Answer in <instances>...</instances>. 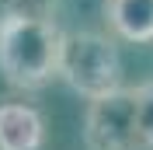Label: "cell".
Wrapping results in <instances>:
<instances>
[{
  "instance_id": "7",
  "label": "cell",
  "mask_w": 153,
  "mask_h": 150,
  "mask_svg": "<svg viewBox=\"0 0 153 150\" xmlns=\"http://www.w3.org/2000/svg\"><path fill=\"white\" fill-rule=\"evenodd\" d=\"M21 14L49 18V0H0V28H4L10 18H21Z\"/></svg>"
},
{
  "instance_id": "4",
  "label": "cell",
  "mask_w": 153,
  "mask_h": 150,
  "mask_svg": "<svg viewBox=\"0 0 153 150\" xmlns=\"http://www.w3.org/2000/svg\"><path fill=\"white\" fill-rule=\"evenodd\" d=\"M45 119L25 101H0V150H42Z\"/></svg>"
},
{
  "instance_id": "2",
  "label": "cell",
  "mask_w": 153,
  "mask_h": 150,
  "mask_svg": "<svg viewBox=\"0 0 153 150\" xmlns=\"http://www.w3.org/2000/svg\"><path fill=\"white\" fill-rule=\"evenodd\" d=\"M59 80L70 91L91 98L122 87V56L101 32H63L59 46Z\"/></svg>"
},
{
  "instance_id": "3",
  "label": "cell",
  "mask_w": 153,
  "mask_h": 150,
  "mask_svg": "<svg viewBox=\"0 0 153 150\" xmlns=\"http://www.w3.org/2000/svg\"><path fill=\"white\" fill-rule=\"evenodd\" d=\"M84 143L87 150H146L139 136L136 87H115L91 98L84 115Z\"/></svg>"
},
{
  "instance_id": "6",
  "label": "cell",
  "mask_w": 153,
  "mask_h": 150,
  "mask_svg": "<svg viewBox=\"0 0 153 150\" xmlns=\"http://www.w3.org/2000/svg\"><path fill=\"white\" fill-rule=\"evenodd\" d=\"M136 108H139V136H143V147L153 150V84L136 87Z\"/></svg>"
},
{
  "instance_id": "5",
  "label": "cell",
  "mask_w": 153,
  "mask_h": 150,
  "mask_svg": "<svg viewBox=\"0 0 153 150\" xmlns=\"http://www.w3.org/2000/svg\"><path fill=\"white\" fill-rule=\"evenodd\" d=\"M105 18L125 42H153V0H105Z\"/></svg>"
},
{
  "instance_id": "1",
  "label": "cell",
  "mask_w": 153,
  "mask_h": 150,
  "mask_svg": "<svg viewBox=\"0 0 153 150\" xmlns=\"http://www.w3.org/2000/svg\"><path fill=\"white\" fill-rule=\"evenodd\" d=\"M59 46L63 32L52 18L21 14L0 28V74L7 84L38 91L52 77H59Z\"/></svg>"
}]
</instances>
